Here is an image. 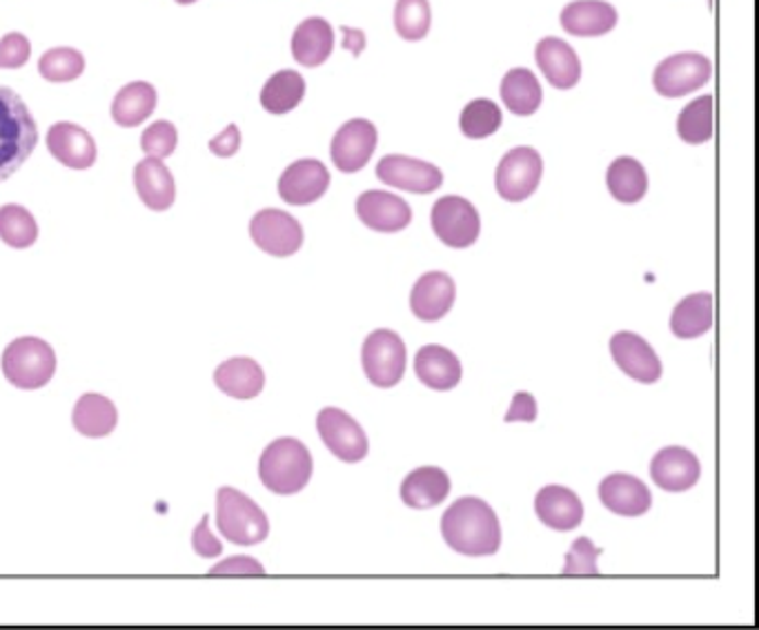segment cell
Here are the masks:
<instances>
[{
  "label": "cell",
  "instance_id": "obj_1",
  "mask_svg": "<svg viewBox=\"0 0 759 630\" xmlns=\"http://www.w3.org/2000/svg\"><path fill=\"white\" fill-rule=\"evenodd\" d=\"M446 544L468 557L494 555L501 546V526L494 511L479 497H462L441 517Z\"/></svg>",
  "mask_w": 759,
  "mask_h": 630
},
{
  "label": "cell",
  "instance_id": "obj_2",
  "mask_svg": "<svg viewBox=\"0 0 759 630\" xmlns=\"http://www.w3.org/2000/svg\"><path fill=\"white\" fill-rule=\"evenodd\" d=\"M38 145V125L25 101L0 85V183L14 176Z\"/></svg>",
  "mask_w": 759,
  "mask_h": 630
},
{
  "label": "cell",
  "instance_id": "obj_3",
  "mask_svg": "<svg viewBox=\"0 0 759 630\" xmlns=\"http://www.w3.org/2000/svg\"><path fill=\"white\" fill-rule=\"evenodd\" d=\"M312 468V455L301 441L281 436L264 451L259 477L264 486L277 494H296L310 483Z\"/></svg>",
  "mask_w": 759,
  "mask_h": 630
},
{
  "label": "cell",
  "instance_id": "obj_4",
  "mask_svg": "<svg viewBox=\"0 0 759 630\" xmlns=\"http://www.w3.org/2000/svg\"><path fill=\"white\" fill-rule=\"evenodd\" d=\"M217 526L219 533L236 546H255L270 535V522L261 506L230 486L217 492Z\"/></svg>",
  "mask_w": 759,
  "mask_h": 630
},
{
  "label": "cell",
  "instance_id": "obj_5",
  "mask_svg": "<svg viewBox=\"0 0 759 630\" xmlns=\"http://www.w3.org/2000/svg\"><path fill=\"white\" fill-rule=\"evenodd\" d=\"M5 380L21 390H38L56 374V352L38 337L14 339L0 359Z\"/></svg>",
  "mask_w": 759,
  "mask_h": 630
},
{
  "label": "cell",
  "instance_id": "obj_6",
  "mask_svg": "<svg viewBox=\"0 0 759 630\" xmlns=\"http://www.w3.org/2000/svg\"><path fill=\"white\" fill-rule=\"evenodd\" d=\"M406 343L393 330H374L361 348V363L365 376L376 388H393L404 380L406 372Z\"/></svg>",
  "mask_w": 759,
  "mask_h": 630
},
{
  "label": "cell",
  "instance_id": "obj_7",
  "mask_svg": "<svg viewBox=\"0 0 759 630\" xmlns=\"http://www.w3.org/2000/svg\"><path fill=\"white\" fill-rule=\"evenodd\" d=\"M544 176L541 154L533 148H515L505 154L494 174V187L503 201L522 203L535 195Z\"/></svg>",
  "mask_w": 759,
  "mask_h": 630
},
{
  "label": "cell",
  "instance_id": "obj_8",
  "mask_svg": "<svg viewBox=\"0 0 759 630\" xmlns=\"http://www.w3.org/2000/svg\"><path fill=\"white\" fill-rule=\"evenodd\" d=\"M711 74L713 66L707 56L684 51L659 62L653 74V85L657 94L666 98H679L702 90L711 81Z\"/></svg>",
  "mask_w": 759,
  "mask_h": 630
},
{
  "label": "cell",
  "instance_id": "obj_9",
  "mask_svg": "<svg viewBox=\"0 0 759 630\" xmlns=\"http://www.w3.org/2000/svg\"><path fill=\"white\" fill-rule=\"evenodd\" d=\"M432 230L441 243L448 247H470L481 232V219L477 208L464 197H444L432 206Z\"/></svg>",
  "mask_w": 759,
  "mask_h": 630
},
{
  "label": "cell",
  "instance_id": "obj_10",
  "mask_svg": "<svg viewBox=\"0 0 759 630\" xmlns=\"http://www.w3.org/2000/svg\"><path fill=\"white\" fill-rule=\"evenodd\" d=\"M316 428L326 448L346 464H359L367 457L370 444L363 428L339 408H324L316 417Z\"/></svg>",
  "mask_w": 759,
  "mask_h": 630
},
{
  "label": "cell",
  "instance_id": "obj_11",
  "mask_svg": "<svg viewBox=\"0 0 759 630\" xmlns=\"http://www.w3.org/2000/svg\"><path fill=\"white\" fill-rule=\"evenodd\" d=\"M249 236L272 257H292L303 245L301 223L283 210H261L249 221Z\"/></svg>",
  "mask_w": 759,
  "mask_h": 630
},
{
  "label": "cell",
  "instance_id": "obj_12",
  "mask_svg": "<svg viewBox=\"0 0 759 630\" xmlns=\"http://www.w3.org/2000/svg\"><path fill=\"white\" fill-rule=\"evenodd\" d=\"M376 176L382 183L412 195H432L444 183V174L436 165L401 154H388L378 161Z\"/></svg>",
  "mask_w": 759,
  "mask_h": 630
},
{
  "label": "cell",
  "instance_id": "obj_13",
  "mask_svg": "<svg viewBox=\"0 0 759 630\" xmlns=\"http://www.w3.org/2000/svg\"><path fill=\"white\" fill-rule=\"evenodd\" d=\"M376 141H378V135L370 120L352 118L346 125H341L339 132L332 139V145H330L332 163L337 165V170L346 174L359 172L372 159L376 150Z\"/></svg>",
  "mask_w": 759,
  "mask_h": 630
},
{
  "label": "cell",
  "instance_id": "obj_14",
  "mask_svg": "<svg viewBox=\"0 0 759 630\" xmlns=\"http://www.w3.org/2000/svg\"><path fill=\"white\" fill-rule=\"evenodd\" d=\"M330 187L328 167L316 159L292 163L279 178V197L290 206H310L319 201Z\"/></svg>",
  "mask_w": 759,
  "mask_h": 630
},
{
  "label": "cell",
  "instance_id": "obj_15",
  "mask_svg": "<svg viewBox=\"0 0 759 630\" xmlns=\"http://www.w3.org/2000/svg\"><path fill=\"white\" fill-rule=\"evenodd\" d=\"M610 354L623 374L642 384L659 382L664 372L653 346L635 332H617L610 339Z\"/></svg>",
  "mask_w": 759,
  "mask_h": 630
},
{
  "label": "cell",
  "instance_id": "obj_16",
  "mask_svg": "<svg viewBox=\"0 0 759 630\" xmlns=\"http://www.w3.org/2000/svg\"><path fill=\"white\" fill-rule=\"evenodd\" d=\"M47 150L58 163L72 170H90L98 156L92 135L81 125L68 120L51 125L47 132Z\"/></svg>",
  "mask_w": 759,
  "mask_h": 630
},
{
  "label": "cell",
  "instance_id": "obj_17",
  "mask_svg": "<svg viewBox=\"0 0 759 630\" xmlns=\"http://www.w3.org/2000/svg\"><path fill=\"white\" fill-rule=\"evenodd\" d=\"M357 217L374 232H401L412 221L410 206L397 195L384 190H367L357 199Z\"/></svg>",
  "mask_w": 759,
  "mask_h": 630
},
{
  "label": "cell",
  "instance_id": "obj_18",
  "mask_svg": "<svg viewBox=\"0 0 759 630\" xmlns=\"http://www.w3.org/2000/svg\"><path fill=\"white\" fill-rule=\"evenodd\" d=\"M599 499L610 513L621 517H642L651 511L653 503L649 486L642 479L623 472L608 475L599 483Z\"/></svg>",
  "mask_w": 759,
  "mask_h": 630
},
{
  "label": "cell",
  "instance_id": "obj_19",
  "mask_svg": "<svg viewBox=\"0 0 759 630\" xmlns=\"http://www.w3.org/2000/svg\"><path fill=\"white\" fill-rule=\"evenodd\" d=\"M455 299H457V285L451 275L428 272L414 283L410 294V307L417 319L425 324H434L439 319H444L453 310Z\"/></svg>",
  "mask_w": 759,
  "mask_h": 630
},
{
  "label": "cell",
  "instance_id": "obj_20",
  "mask_svg": "<svg viewBox=\"0 0 759 630\" xmlns=\"http://www.w3.org/2000/svg\"><path fill=\"white\" fill-rule=\"evenodd\" d=\"M537 66L554 90H573L582 79V62L575 49L561 38H541L535 49Z\"/></svg>",
  "mask_w": 759,
  "mask_h": 630
},
{
  "label": "cell",
  "instance_id": "obj_21",
  "mask_svg": "<svg viewBox=\"0 0 759 630\" xmlns=\"http://www.w3.org/2000/svg\"><path fill=\"white\" fill-rule=\"evenodd\" d=\"M535 513L548 528L568 533L584 522V503L571 488L546 486L537 492Z\"/></svg>",
  "mask_w": 759,
  "mask_h": 630
},
{
  "label": "cell",
  "instance_id": "obj_22",
  "mask_svg": "<svg viewBox=\"0 0 759 630\" xmlns=\"http://www.w3.org/2000/svg\"><path fill=\"white\" fill-rule=\"evenodd\" d=\"M702 466L688 448H662L651 462L653 481L668 492H684L700 481Z\"/></svg>",
  "mask_w": 759,
  "mask_h": 630
},
{
  "label": "cell",
  "instance_id": "obj_23",
  "mask_svg": "<svg viewBox=\"0 0 759 630\" xmlns=\"http://www.w3.org/2000/svg\"><path fill=\"white\" fill-rule=\"evenodd\" d=\"M617 10L604 0H575L559 16L563 32L580 38L604 36L617 27Z\"/></svg>",
  "mask_w": 759,
  "mask_h": 630
},
{
  "label": "cell",
  "instance_id": "obj_24",
  "mask_svg": "<svg viewBox=\"0 0 759 630\" xmlns=\"http://www.w3.org/2000/svg\"><path fill=\"white\" fill-rule=\"evenodd\" d=\"M414 372L419 382L430 390L446 393L462 382V361L457 354L444 346H423L414 357Z\"/></svg>",
  "mask_w": 759,
  "mask_h": 630
},
{
  "label": "cell",
  "instance_id": "obj_25",
  "mask_svg": "<svg viewBox=\"0 0 759 630\" xmlns=\"http://www.w3.org/2000/svg\"><path fill=\"white\" fill-rule=\"evenodd\" d=\"M135 187L139 199L152 212H165L174 206L176 185L174 176L161 159H143L135 167Z\"/></svg>",
  "mask_w": 759,
  "mask_h": 630
},
{
  "label": "cell",
  "instance_id": "obj_26",
  "mask_svg": "<svg viewBox=\"0 0 759 630\" xmlns=\"http://www.w3.org/2000/svg\"><path fill=\"white\" fill-rule=\"evenodd\" d=\"M332 25L319 16L305 19L292 34V56L303 68H319L332 56Z\"/></svg>",
  "mask_w": 759,
  "mask_h": 630
},
{
  "label": "cell",
  "instance_id": "obj_27",
  "mask_svg": "<svg viewBox=\"0 0 759 630\" xmlns=\"http://www.w3.org/2000/svg\"><path fill=\"white\" fill-rule=\"evenodd\" d=\"M214 384L234 399H255L266 386V374L255 359L234 357L217 368Z\"/></svg>",
  "mask_w": 759,
  "mask_h": 630
},
{
  "label": "cell",
  "instance_id": "obj_28",
  "mask_svg": "<svg viewBox=\"0 0 759 630\" xmlns=\"http://www.w3.org/2000/svg\"><path fill=\"white\" fill-rule=\"evenodd\" d=\"M451 494V477L436 466H423L412 470L401 483V499L406 506L425 511L439 506Z\"/></svg>",
  "mask_w": 759,
  "mask_h": 630
},
{
  "label": "cell",
  "instance_id": "obj_29",
  "mask_svg": "<svg viewBox=\"0 0 759 630\" xmlns=\"http://www.w3.org/2000/svg\"><path fill=\"white\" fill-rule=\"evenodd\" d=\"M159 94L152 83L135 81L118 90L112 101V118L120 128H139L156 109Z\"/></svg>",
  "mask_w": 759,
  "mask_h": 630
},
{
  "label": "cell",
  "instance_id": "obj_30",
  "mask_svg": "<svg viewBox=\"0 0 759 630\" xmlns=\"http://www.w3.org/2000/svg\"><path fill=\"white\" fill-rule=\"evenodd\" d=\"M713 328V294L698 292L681 299L670 314V330L677 339H698Z\"/></svg>",
  "mask_w": 759,
  "mask_h": 630
},
{
  "label": "cell",
  "instance_id": "obj_31",
  "mask_svg": "<svg viewBox=\"0 0 759 630\" xmlns=\"http://www.w3.org/2000/svg\"><path fill=\"white\" fill-rule=\"evenodd\" d=\"M608 190L619 203H640L649 192V174L644 165L632 156H619L610 163L606 174Z\"/></svg>",
  "mask_w": 759,
  "mask_h": 630
},
{
  "label": "cell",
  "instance_id": "obj_32",
  "mask_svg": "<svg viewBox=\"0 0 759 630\" xmlns=\"http://www.w3.org/2000/svg\"><path fill=\"white\" fill-rule=\"evenodd\" d=\"M501 101L517 116H530L541 107L544 90L537 77L526 68H515L501 81Z\"/></svg>",
  "mask_w": 759,
  "mask_h": 630
},
{
  "label": "cell",
  "instance_id": "obj_33",
  "mask_svg": "<svg viewBox=\"0 0 759 630\" xmlns=\"http://www.w3.org/2000/svg\"><path fill=\"white\" fill-rule=\"evenodd\" d=\"M72 423L74 428L90 439H101L107 436L116 423H118V412L116 406L96 393H87L83 395L72 412Z\"/></svg>",
  "mask_w": 759,
  "mask_h": 630
},
{
  "label": "cell",
  "instance_id": "obj_34",
  "mask_svg": "<svg viewBox=\"0 0 759 630\" xmlns=\"http://www.w3.org/2000/svg\"><path fill=\"white\" fill-rule=\"evenodd\" d=\"M305 96V81L294 70H281L268 79L261 90V105L270 114H288Z\"/></svg>",
  "mask_w": 759,
  "mask_h": 630
},
{
  "label": "cell",
  "instance_id": "obj_35",
  "mask_svg": "<svg viewBox=\"0 0 759 630\" xmlns=\"http://www.w3.org/2000/svg\"><path fill=\"white\" fill-rule=\"evenodd\" d=\"M677 135L688 145H702L713 137V96H700L690 101L679 118H677Z\"/></svg>",
  "mask_w": 759,
  "mask_h": 630
},
{
  "label": "cell",
  "instance_id": "obj_36",
  "mask_svg": "<svg viewBox=\"0 0 759 630\" xmlns=\"http://www.w3.org/2000/svg\"><path fill=\"white\" fill-rule=\"evenodd\" d=\"M85 72V56L74 47L47 49L38 60V74L49 83H72Z\"/></svg>",
  "mask_w": 759,
  "mask_h": 630
},
{
  "label": "cell",
  "instance_id": "obj_37",
  "mask_svg": "<svg viewBox=\"0 0 759 630\" xmlns=\"http://www.w3.org/2000/svg\"><path fill=\"white\" fill-rule=\"evenodd\" d=\"M38 238V223L23 206L10 203L0 208V241L14 249H27Z\"/></svg>",
  "mask_w": 759,
  "mask_h": 630
},
{
  "label": "cell",
  "instance_id": "obj_38",
  "mask_svg": "<svg viewBox=\"0 0 759 630\" xmlns=\"http://www.w3.org/2000/svg\"><path fill=\"white\" fill-rule=\"evenodd\" d=\"M501 109L488 98L470 101L459 118V128L468 139H488L501 128Z\"/></svg>",
  "mask_w": 759,
  "mask_h": 630
},
{
  "label": "cell",
  "instance_id": "obj_39",
  "mask_svg": "<svg viewBox=\"0 0 759 630\" xmlns=\"http://www.w3.org/2000/svg\"><path fill=\"white\" fill-rule=\"evenodd\" d=\"M430 5L428 0H397L395 27L404 40H421L430 32Z\"/></svg>",
  "mask_w": 759,
  "mask_h": 630
},
{
  "label": "cell",
  "instance_id": "obj_40",
  "mask_svg": "<svg viewBox=\"0 0 759 630\" xmlns=\"http://www.w3.org/2000/svg\"><path fill=\"white\" fill-rule=\"evenodd\" d=\"M176 143H178V132L174 128V122L170 120H156L141 135V148L152 159L163 161L172 156L176 150Z\"/></svg>",
  "mask_w": 759,
  "mask_h": 630
},
{
  "label": "cell",
  "instance_id": "obj_41",
  "mask_svg": "<svg viewBox=\"0 0 759 630\" xmlns=\"http://www.w3.org/2000/svg\"><path fill=\"white\" fill-rule=\"evenodd\" d=\"M599 555L602 550L588 537L575 539L571 550H568L563 575H599V569H597Z\"/></svg>",
  "mask_w": 759,
  "mask_h": 630
},
{
  "label": "cell",
  "instance_id": "obj_42",
  "mask_svg": "<svg viewBox=\"0 0 759 630\" xmlns=\"http://www.w3.org/2000/svg\"><path fill=\"white\" fill-rule=\"evenodd\" d=\"M32 56V43L21 32L0 38V70H21Z\"/></svg>",
  "mask_w": 759,
  "mask_h": 630
},
{
  "label": "cell",
  "instance_id": "obj_43",
  "mask_svg": "<svg viewBox=\"0 0 759 630\" xmlns=\"http://www.w3.org/2000/svg\"><path fill=\"white\" fill-rule=\"evenodd\" d=\"M212 578H249V575H255V578H261L266 575V569H264V563L257 561V559H252V557H230L217 565H212L210 573Z\"/></svg>",
  "mask_w": 759,
  "mask_h": 630
},
{
  "label": "cell",
  "instance_id": "obj_44",
  "mask_svg": "<svg viewBox=\"0 0 759 630\" xmlns=\"http://www.w3.org/2000/svg\"><path fill=\"white\" fill-rule=\"evenodd\" d=\"M238 148H241V132L234 122L227 125V128L219 137H214L210 141V152L214 156H221V159L234 156L238 152Z\"/></svg>",
  "mask_w": 759,
  "mask_h": 630
},
{
  "label": "cell",
  "instance_id": "obj_45",
  "mask_svg": "<svg viewBox=\"0 0 759 630\" xmlns=\"http://www.w3.org/2000/svg\"><path fill=\"white\" fill-rule=\"evenodd\" d=\"M192 546L199 555L203 557H219L223 552V546L221 541L210 533V517L206 515L203 522L197 526L195 530V537H192Z\"/></svg>",
  "mask_w": 759,
  "mask_h": 630
},
{
  "label": "cell",
  "instance_id": "obj_46",
  "mask_svg": "<svg viewBox=\"0 0 759 630\" xmlns=\"http://www.w3.org/2000/svg\"><path fill=\"white\" fill-rule=\"evenodd\" d=\"M537 419V401L530 393H517L513 404H511V410L509 415H505V421L513 423V421H528L533 423Z\"/></svg>",
  "mask_w": 759,
  "mask_h": 630
},
{
  "label": "cell",
  "instance_id": "obj_47",
  "mask_svg": "<svg viewBox=\"0 0 759 630\" xmlns=\"http://www.w3.org/2000/svg\"><path fill=\"white\" fill-rule=\"evenodd\" d=\"M174 3H178V5H192V3H197V0H174Z\"/></svg>",
  "mask_w": 759,
  "mask_h": 630
}]
</instances>
